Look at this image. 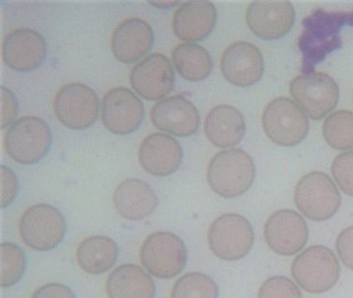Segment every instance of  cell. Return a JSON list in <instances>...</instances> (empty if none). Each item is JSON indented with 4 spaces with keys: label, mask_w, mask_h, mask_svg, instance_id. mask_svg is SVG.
<instances>
[{
    "label": "cell",
    "mask_w": 353,
    "mask_h": 298,
    "mask_svg": "<svg viewBox=\"0 0 353 298\" xmlns=\"http://www.w3.org/2000/svg\"><path fill=\"white\" fill-rule=\"evenodd\" d=\"M303 34L299 41L303 52V71L310 74L328 54L341 46V29L353 26L352 13H326L316 10L303 19Z\"/></svg>",
    "instance_id": "obj_1"
},
{
    "label": "cell",
    "mask_w": 353,
    "mask_h": 298,
    "mask_svg": "<svg viewBox=\"0 0 353 298\" xmlns=\"http://www.w3.org/2000/svg\"><path fill=\"white\" fill-rule=\"evenodd\" d=\"M256 168L250 154L243 149H225L209 162L207 180L210 189L224 199L240 197L252 188Z\"/></svg>",
    "instance_id": "obj_2"
},
{
    "label": "cell",
    "mask_w": 353,
    "mask_h": 298,
    "mask_svg": "<svg viewBox=\"0 0 353 298\" xmlns=\"http://www.w3.org/2000/svg\"><path fill=\"white\" fill-rule=\"evenodd\" d=\"M341 267L331 248L314 245L292 261L291 275L303 291L319 295L334 288L340 279Z\"/></svg>",
    "instance_id": "obj_3"
},
{
    "label": "cell",
    "mask_w": 353,
    "mask_h": 298,
    "mask_svg": "<svg viewBox=\"0 0 353 298\" xmlns=\"http://www.w3.org/2000/svg\"><path fill=\"white\" fill-rule=\"evenodd\" d=\"M6 151L19 164H37L50 152L52 134L48 122L35 116H24L9 127Z\"/></svg>",
    "instance_id": "obj_4"
},
{
    "label": "cell",
    "mask_w": 353,
    "mask_h": 298,
    "mask_svg": "<svg viewBox=\"0 0 353 298\" xmlns=\"http://www.w3.org/2000/svg\"><path fill=\"white\" fill-rule=\"evenodd\" d=\"M139 257L151 276L170 279L183 271L188 261V250L179 236L168 231H157L145 237Z\"/></svg>",
    "instance_id": "obj_5"
},
{
    "label": "cell",
    "mask_w": 353,
    "mask_h": 298,
    "mask_svg": "<svg viewBox=\"0 0 353 298\" xmlns=\"http://www.w3.org/2000/svg\"><path fill=\"white\" fill-rule=\"evenodd\" d=\"M294 199L297 209L312 222H326L340 209V191L323 171L305 174L297 182Z\"/></svg>",
    "instance_id": "obj_6"
},
{
    "label": "cell",
    "mask_w": 353,
    "mask_h": 298,
    "mask_svg": "<svg viewBox=\"0 0 353 298\" xmlns=\"http://www.w3.org/2000/svg\"><path fill=\"white\" fill-rule=\"evenodd\" d=\"M19 234L26 246L34 251H51L65 239L66 220L50 204H37L20 217Z\"/></svg>",
    "instance_id": "obj_7"
},
{
    "label": "cell",
    "mask_w": 353,
    "mask_h": 298,
    "mask_svg": "<svg viewBox=\"0 0 353 298\" xmlns=\"http://www.w3.org/2000/svg\"><path fill=\"white\" fill-rule=\"evenodd\" d=\"M307 118L292 100L278 97L266 105L261 122L265 134L275 145L294 147L300 145L309 134Z\"/></svg>",
    "instance_id": "obj_8"
},
{
    "label": "cell",
    "mask_w": 353,
    "mask_h": 298,
    "mask_svg": "<svg viewBox=\"0 0 353 298\" xmlns=\"http://www.w3.org/2000/svg\"><path fill=\"white\" fill-rule=\"evenodd\" d=\"M290 95L311 120H322L332 112L340 98L339 85L325 72H310L292 78Z\"/></svg>",
    "instance_id": "obj_9"
},
{
    "label": "cell",
    "mask_w": 353,
    "mask_h": 298,
    "mask_svg": "<svg viewBox=\"0 0 353 298\" xmlns=\"http://www.w3.org/2000/svg\"><path fill=\"white\" fill-rule=\"evenodd\" d=\"M254 240L255 234L250 222L235 213L216 217L208 230L209 248L224 261L244 259L254 246Z\"/></svg>",
    "instance_id": "obj_10"
},
{
    "label": "cell",
    "mask_w": 353,
    "mask_h": 298,
    "mask_svg": "<svg viewBox=\"0 0 353 298\" xmlns=\"http://www.w3.org/2000/svg\"><path fill=\"white\" fill-rule=\"evenodd\" d=\"M54 112L65 127L83 131L95 125L101 112V106L97 94L90 86L72 83L57 91L54 100Z\"/></svg>",
    "instance_id": "obj_11"
},
{
    "label": "cell",
    "mask_w": 353,
    "mask_h": 298,
    "mask_svg": "<svg viewBox=\"0 0 353 298\" xmlns=\"http://www.w3.org/2000/svg\"><path fill=\"white\" fill-rule=\"evenodd\" d=\"M102 125L111 134L126 136L136 132L145 120V106L131 89L114 87L101 102Z\"/></svg>",
    "instance_id": "obj_12"
},
{
    "label": "cell",
    "mask_w": 353,
    "mask_h": 298,
    "mask_svg": "<svg viewBox=\"0 0 353 298\" xmlns=\"http://www.w3.org/2000/svg\"><path fill=\"white\" fill-rule=\"evenodd\" d=\"M174 81L173 65L161 52L145 57L130 74L133 91L147 101H162L174 87Z\"/></svg>",
    "instance_id": "obj_13"
},
{
    "label": "cell",
    "mask_w": 353,
    "mask_h": 298,
    "mask_svg": "<svg viewBox=\"0 0 353 298\" xmlns=\"http://www.w3.org/2000/svg\"><path fill=\"white\" fill-rule=\"evenodd\" d=\"M264 237L275 254L294 256L307 244V222L297 211L278 210L265 222Z\"/></svg>",
    "instance_id": "obj_14"
},
{
    "label": "cell",
    "mask_w": 353,
    "mask_h": 298,
    "mask_svg": "<svg viewBox=\"0 0 353 298\" xmlns=\"http://www.w3.org/2000/svg\"><path fill=\"white\" fill-rule=\"evenodd\" d=\"M295 8L290 1H254L246 9V24L263 40H278L295 24Z\"/></svg>",
    "instance_id": "obj_15"
},
{
    "label": "cell",
    "mask_w": 353,
    "mask_h": 298,
    "mask_svg": "<svg viewBox=\"0 0 353 298\" xmlns=\"http://www.w3.org/2000/svg\"><path fill=\"white\" fill-rule=\"evenodd\" d=\"M46 52L48 45L44 36L30 28H21L4 38L1 55L12 70L32 72L43 65Z\"/></svg>",
    "instance_id": "obj_16"
},
{
    "label": "cell",
    "mask_w": 353,
    "mask_h": 298,
    "mask_svg": "<svg viewBox=\"0 0 353 298\" xmlns=\"http://www.w3.org/2000/svg\"><path fill=\"white\" fill-rule=\"evenodd\" d=\"M221 69L228 83L238 87H249L258 83L264 75V57L258 46L248 41H236L223 52Z\"/></svg>",
    "instance_id": "obj_17"
},
{
    "label": "cell",
    "mask_w": 353,
    "mask_h": 298,
    "mask_svg": "<svg viewBox=\"0 0 353 298\" xmlns=\"http://www.w3.org/2000/svg\"><path fill=\"white\" fill-rule=\"evenodd\" d=\"M151 121L163 134L190 137L201 126V114L188 98L179 95L170 96L153 106Z\"/></svg>",
    "instance_id": "obj_18"
},
{
    "label": "cell",
    "mask_w": 353,
    "mask_h": 298,
    "mask_svg": "<svg viewBox=\"0 0 353 298\" xmlns=\"http://www.w3.org/2000/svg\"><path fill=\"white\" fill-rule=\"evenodd\" d=\"M139 164L153 177H168L183 162V149L173 136L157 132L147 136L139 148Z\"/></svg>",
    "instance_id": "obj_19"
},
{
    "label": "cell",
    "mask_w": 353,
    "mask_h": 298,
    "mask_svg": "<svg viewBox=\"0 0 353 298\" xmlns=\"http://www.w3.org/2000/svg\"><path fill=\"white\" fill-rule=\"evenodd\" d=\"M154 45L152 26L141 18H128L114 28L111 49L114 57L123 64L142 61Z\"/></svg>",
    "instance_id": "obj_20"
},
{
    "label": "cell",
    "mask_w": 353,
    "mask_h": 298,
    "mask_svg": "<svg viewBox=\"0 0 353 298\" xmlns=\"http://www.w3.org/2000/svg\"><path fill=\"white\" fill-rule=\"evenodd\" d=\"M218 19L216 8L210 1H187L176 8L172 29L183 43L196 44L208 38Z\"/></svg>",
    "instance_id": "obj_21"
},
{
    "label": "cell",
    "mask_w": 353,
    "mask_h": 298,
    "mask_svg": "<svg viewBox=\"0 0 353 298\" xmlns=\"http://www.w3.org/2000/svg\"><path fill=\"white\" fill-rule=\"evenodd\" d=\"M114 205L121 217L130 222H139L151 215L157 208V194L148 183L131 178L116 188Z\"/></svg>",
    "instance_id": "obj_22"
},
{
    "label": "cell",
    "mask_w": 353,
    "mask_h": 298,
    "mask_svg": "<svg viewBox=\"0 0 353 298\" xmlns=\"http://www.w3.org/2000/svg\"><path fill=\"white\" fill-rule=\"evenodd\" d=\"M245 131L244 116L230 105L212 108L204 121V132L209 142L223 149L238 146L244 138Z\"/></svg>",
    "instance_id": "obj_23"
},
{
    "label": "cell",
    "mask_w": 353,
    "mask_h": 298,
    "mask_svg": "<svg viewBox=\"0 0 353 298\" xmlns=\"http://www.w3.org/2000/svg\"><path fill=\"white\" fill-rule=\"evenodd\" d=\"M106 293L108 298H154L156 285L142 267L125 264L108 275Z\"/></svg>",
    "instance_id": "obj_24"
},
{
    "label": "cell",
    "mask_w": 353,
    "mask_h": 298,
    "mask_svg": "<svg viewBox=\"0 0 353 298\" xmlns=\"http://www.w3.org/2000/svg\"><path fill=\"white\" fill-rule=\"evenodd\" d=\"M119 257V246L114 239L96 235L83 239L76 250L79 266L90 275H102L114 267Z\"/></svg>",
    "instance_id": "obj_25"
},
{
    "label": "cell",
    "mask_w": 353,
    "mask_h": 298,
    "mask_svg": "<svg viewBox=\"0 0 353 298\" xmlns=\"http://www.w3.org/2000/svg\"><path fill=\"white\" fill-rule=\"evenodd\" d=\"M174 70L179 76L190 81L199 83L208 78L213 70V60L208 50L198 44L182 43L172 52Z\"/></svg>",
    "instance_id": "obj_26"
},
{
    "label": "cell",
    "mask_w": 353,
    "mask_h": 298,
    "mask_svg": "<svg viewBox=\"0 0 353 298\" xmlns=\"http://www.w3.org/2000/svg\"><path fill=\"white\" fill-rule=\"evenodd\" d=\"M323 137L328 146L337 151L353 148V112L341 109L327 116L323 123Z\"/></svg>",
    "instance_id": "obj_27"
},
{
    "label": "cell",
    "mask_w": 353,
    "mask_h": 298,
    "mask_svg": "<svg viewBox=\"0 0 353 298\" xmlns=\"http://www.w3.org/2000/svg\"><path fill=\"white\" fill-rule=\"evenodd\" d=\"M170 298H219V288L208 275L185 273L176 279L170 292Z\"/></svg>",
    "instance_id": "obj_28"
},
{
    "label": "cell",
    "mask_w": 353,
    "mask_h": 298,
    "mask_svg": "<svg viewBox=\"0 0 353 298\" xmlns=\"http://www.w3.org/2000/svg\"><path fill=\"white\" fill-rule=\"evenodd\" d=\"M1 257V287L8 288L23 279L26 270V256L24 251L13 242H3L0 245Z\"/></svg>",
    "instance_id": "obj_29"
},
{
    "label": "cell",
    "mask_w": 353,
    "mask_h": 298,
    "mask_svg": "<svg viewBox=\"0 0 353 298\" xmlns=\"http://www.w3.org/2000/svg\"><path fill=\"white\" fill-rule=\"evenodd\" d=\"M258 298H303V295L292 279L272 276L259 288Z\"/></svg>",
    "instance_id": "obj_30"
},
{
    "label": "cell",
    "mask_w": 353,
    "mask_h": 298,
    "mask_svg": "<svg viewBox=\"0 0 353 298\" xmlns=\"http://www.w3.org/2000/svg\"><path fill=\"white\" fill-rule=\"evenodd\" d=\"M331 171L341 191L353 198V151L337 156L331 165Z\"/></svg>",
    "instance_id": "obj_31"
},
{
    "label": "cell",
    "mask_w": 353,
    "mask_h": 298,
    "mask_svg": "<svg viewBox=\"0 0 353 298\" xmlns=\"http://www.w3.org/2000/svg\"><path fill=\"white\" fill-rule=\"evenodd\" d=\"M1 129L12 127L18 121L19 103L13 91L1 86Z\"/></svg>",
    "instance_id": "obj_32"
},
{
    "label": "cell",
    "mask_w": 353,
    "mask_h": 298,
    "mask_svg": "<svg viewBox=\"0 0 353 298\" xmlns=\"http://www.w3.org/2000/svg\"><path fill=\"white\" fill-rule=\"evenodd\" d=\"M19 191L18 177L9 167L1 165V209L13 203Z\"/></svg>",
    "instance_id": "obj_33"
},
{
    "label": "cell",
    "mask_w": 353,
    "mask_h": 298,
    "mask_svg": "<svg viewBox=\"0 0 353 298\" xmlns=\"http://www.w3.org/2000/svg\"><path fill=\"white\" fill-rule=\"evenodd\" d=\"M336 248L343 265L353 271V226L341 231L336 239Z\"/></svg>",
    "instance_id": "obj_34"
},
{
    "label": "cell",
    "mask_w": 353,
    "mask_h": 298,
    "mask_svg": "<svg viewBox=\"0 0 353 298\" xmlns=\"http://www.w3.org/2000/svg\"><path fill=\"white\" fill-rule=\"evenodd\" d=\"M32 298H76V295L63 284H48L34 292Z\"/></svg>",
    "instance_id": "obj_35"
},
{
    "label": "cell",
    "mask_w": 353,
    "mask_h": 298,
    "mask_svg": "<svg viewBox=\"0 0 353 298\" xmlns=\"http://www.w3.org/2000/svg\"><path fill=\"white\" fill-rule=\"evenodd\" d=\"M152 7L158 8V9H173L178 8L182 3L179 1H148Z\"/></svg>",
    "instance_id": "obj_36"
}]
</instances>
